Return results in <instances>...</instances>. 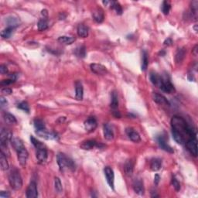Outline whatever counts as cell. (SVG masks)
<instances>
[{
  "label": "cell",
  "instance_id": "6da1fadb",
  "mask_svg": "<svg viewBox=\"0 0 198 198\" xmlns=\"http://www.w3.org/2000/svg\"><path fill=\"white\" fill-rule=\"evenodd\" d=\"M171 127H172V130L177 132L180 135H182L184 138L186 135L190 138L196 137L197 135L196 131L187 124L185 119L180 116L175 115L171 119Z\"/></svg>",
  "mask_w": 198,
  "mask_h": 198
},
{
  "label": "cell",
  "instance_id": "7a4b0ae2",
  "mask_svg": "<svg viewBox=\"0 0 198 198\" xmlns=\"http://www.w3.org/2000/svg\"><path fill=\"white\" fill-rule=\"evenodd\" d=\"M57 162H58V167L61 172H64L66 169H70V171L74 172L76 169V166L74 161L69 157H67L63 152H59L57 156Z\"/></svg>",
  "mask_w": 198,
  "mask_h": 198
},
{
  "label": "cell",
  "instance_id": "3957f363",
  "mask_svg": "<svg viewBox=\"0 0 198 198\" xmlns=\"http://www.w3.org/2000/svg\"><path fill=\"white\" fill-rule=\"evenodd\" d=\"M9 183L11 187L15 190H19L23 187V179L19 169L13 167L9 173Z\"/></svg>",
  "mask_w": 198,
  "mask_h": 198
},
{
  "label": "cell",
  "instance_id": "277c9868",
  "mask_svg": "<svg viewBox=\"0 0 198 198\" xmlns=\"http://www.w3.org/2000/svg\"><path fill=\"white\" fill-rule=\"evenodd\" d=\"M161 77H162V83H161L159 88H160L162 91L168 94H171L172 92L175 91V88H174L172 82H171L168 74H166L165 75Z\"/></svg>",
  "mask_w": 198,
  "mask_h": 198
},
{
  "label": "cell",
  "instance_id": "5b68a950",
  "mask_svg": "<svg viewBox=\"0 0 198 198\" xmlns=\"http://www.w3.org/2000/svg\"><path fill=\"white\" fill-rule=\"evenodd\" d=\"M13 139V133L5 128H2L0 132V145L1 146H7L8 142H10Z\"/></svg>",
  "mask_w": 198,
  "mask_h": 198
},
{
  "label": "cell",
  "instance_id": "8992f818",
  "mask_svg": "<svg viewBox=\"0 0 198 198\" xmlns=\"http://www.w3.org/2000/svg\"><path fill=\"white\" fill-rule=\"evenodd\" d=\"M16 153H17V158L18 161H19V164L21 167H25L26 166V162H27L28 157H29V153H28V151L26 150V149L25 148V146L22 147L16 151Z\"/></svg>",
  "mask_w": 198,
  "mask_h": 198
},
{
  "label": "cell",
  "instance_id": "52a82bcc",
  "mask_svg": "<svg viewBox=\"0 0 198 198\" xmlns=\"http://www.w3.org/2000/svg\"><path fill=\"white\" fill-rule=\"evenodd\" d=\"M104 173H105V178L109 187L114 190L115 189V174H114L113 169L110 167H105L104 168Z\"/></svg>",
  "mask_w": 198,
  "mask_h": 198
},
{
  "label": "cell",
  "instance_id": "ba28073f",
  "mask_svg": "<svg viewBox=\"0 0 198 198\" xmlns=\"http://www.w3.org/2000/svg\"><path fill=\"white\" fill-rule=\"evenodd\" d=\"M186 147L187 150L189 151L190 153L194 157L197 156V140L196 137L190 138L186 142Z\"/></svg>",
  "mask_w": 198,
  "mask_h": 198
},
{
  "label": "cell",
  "instance_id": "9c48e42d",
  "mask_svg": "<svg viewBox=\"0 0 198 198\" xmlns=\"http://www.w3.org/2000/svg\"><path fill=\"white\" fill-rule=\"evenodd\" d=\"M36 157L39 163L44 164L45 162H47V157H48V153H47V148L45 146L36 149Z\"/></svg>",
  "mask_w": 198,
  "mask_h": 198
},
{
  "label": "cell",
  "instance_id": "30bf717a",
  "mask_svg": "<svg viewBox=\"0 0 198 198\" xmlns=\"http://www.w3.org/2000/svg\"><path fill=\"white\" fill-rule=\"evenodd\" d=\"M132 187L134 191L139 195H143L145 193V187H144L143 180L140 177H136L132 183Z\"/></svg>",
  "mask_w": 198,
  "mask_h": 198
},
{
  "label": "cell",
  "instance_id": "8fae6325",
  "mask_svg": "<svg viewBox=\"0 0 198 198\" xmlns=\"http://www.w3.org/2000/svg\"><path fill=\"white\" fill-rule=\"evenodd\" d=\"M157 142H158L159 146L160 147L162 150L166 151V152H170V153H173L174 152L173 149H172V147L169 146L168 145V143L167 142V138H166V135H162L161 134L160 135H159L157 137Z\"/></svg>",
  "mask_w": 198,
  "mask_h": 198
},
{
  "label": "cell",
  "instance_id": "7c38bea8",
  "mask_svg": "<svg viewBox=\"0 0 198 198\" xmlns=\"http://www.w3.org/2000/svg\"><path fill=\"white\" fill-rule=\"evenodd\" d=\"M26 197L27 198H37L38 190L35 181H31L26 189Z\"/></svg>",
  "mask_w": 198,
  "mask_h": 198
},
{
  "label": "cell",
  "instance_id": "4fadbf2b",
  "mask_svg": "<svg viewBox=\"0 0 198 198\" xmlns=\"http://www.w3.org/2000/svg\"><path fill=\"white\" fill-rule=\"evenodd\" d=\"M152 97L154 102H155L156 103L159 104V105H166V106H169V105H170V103H169V101L167 100V98H166L165 96H163L162 95H161V94L157 93V92H153L152 95Z\"/></svg>",
  "mask_w": 198,
  "mask_h": 198
},
{
  "label": "cell",
  "instance_id": "5bb4252c",
  "mask_svg": "<svg viewBox=\"0 0 198 198\" xmlns=\"http://www.w3.org/2000/svg\"><path fill=\"white\" fill-rule=\"evenodd\" d=\"M90 68L92 72L98 75H104L108 72L107 68L100 63H91Z\"/></svg>",
  "mask_w": 198,
  "mask_h": 198
},
{
  "label": "cell",
  "instance_id": "9a60e30c",
  "mask_svg": "<svg viewBox=\"0 0 198 198\" xmlns=\"http://www.w3.org/2000/svg\"><path fill=\"white\" fill-rule=\"evenodd\" d=\"M97 125L98 124H97V121L95 117H89L85 122V128L86 131L89 132L95 131V129L97 128Z\"/></svg>",
  "mask_w": 198,
  "mask_h": 198
},
{
  "label": "cell",
  "instance_id": "2e32d148",
  "mask_svg": "<svg viewBox=\"0 0 198 198\" xmlns=\"http://www.w3.org/2000/svg\"><path fill=\"white\" fill-rule=\"evenodd\" d=\"M36 135H39L40 137L44 138L46 139H58V135L53 132H49L47 131V129H41V130H36Z\"/></svg>",
  "mask_w": 198,
  "mask_h": 198
},
{
  "label": "cell",
  "instance_id": "e0dca14e",
  "mask_svg": "<svg viewBox=\"0 0 198 198\" xmlns=\"http://www.w3.org/2000/svg\"><path fill=\"white\" fill-rule=\"evenodd\" d=\"M101 145L102 144L98 143L95 140H87L82 142V144L80 145V148L82 149H85V150H91V149H94L95 147L100 148Z\"/></svg>",
  "mask_w": 198,
  "mask_h": 198
},
{
  "label": "cell",
  "instance_id": "ac0fdd59",
  "mask_svg": "<svg viewBox=\"0 0 198 198\" xmlns=\"http://www.w3.org/2000/svg\"><path fill=\"white\" fill-rule=\"evenodd\" d=\"M92 17H93L94 20L98 23H102L104 21V19H105L103 10L100 9V8L94 9L93 12H92Z\"/></svg>",
  "mask_w": 198,
  "mask_h": 198
},
{
  "label": "cell",
  "instance_id": "d6986e66",
  "mask_svg": "<svg viewBox=\"0 0 198 198\" xmlns=\"http://www.w3.org/2000/svg\"><path fill=\"white\" fill-rule=\"evenodd\" d=\"M75 98L78 101L83 100L84 98V88L81 82L78 80L75 83Z\"/></svg>",
  "mask_w": 198,
  "mask_h": 198
},
{
  "label": "cell",
  "instance_id": "ffe728a7",
  "mask_svg": "<svg viewBox=\"0 0 198 198\" xmlns=\"http://www.w3.org/2000/svg\"><path fill=\"white\" fill-rule=\"evenodd\" d=\"M103 132H104V137L107 140L111 141L114 139V132L112 129V126L108 123L105 124L103 126Z\"/></svg>",
  "mask_w": 198,
  "mask_h": 198
},
{
  "label": "cell",
  "instance_id": "44dd1931",
  "mask_svg": "<svg viewBox=\"0 0 198 198\" xmlns=\"http://www.w3.org/2000/svg\"><path fill=\"white\" fill-rule=\"evenodd\" d=\"M126 134L128 135L129 138L134 142H139L141 141V137L139 135V134L136 131L134 130L132 128H127L126 130Z\"/></svg>",
  "mask_w": 198,
  "mask_h": 198
},
{
  "label": "cell",
  "instance_id": "7402d4cb",
  "mask_svg": "<svg viewBox=\"0 0 198 198\" xmlns=\"http://www.w3.org/2000/svg\"><path fill=\"white\" fill-rule=\"evenodd\" d=\"M149 79H150L152 85L158 87L159 88L161 83H162V77L159 74H157V72H151L150 74H149Z\"/></svg>",
  "mask_w": 198,
  "mask_h": 198
},
{
  "label": "cell",
  "instance_id": "603a6c76",
  "mask_svg": "<svg viewBox=\"0 0 198 198\" xmlns=\"http://www.w3.org/2000/svg\"><path fill=\"white\" fill-rule=\"evenodd\" d=\"M150 169L154 172L159 171L162 167V159L159 158H152L149 163Z\"/></svg>",
  "mask_w": 198,
  "mask_h": 198
},
{
  "label": "cell",
  "instance_id": "cb8c5ba5",
  "mask_svg": "<svg viewBox=\"0 0 198 198\" xmlns=\"http://www.w3.org/2000/svg\"><path fill=\"white\" fill-rule=\"evenodd\" d=\"M134 170V162L132 159H129L125 162V165H124V171H125V174L128 177H131L133 173Z\"/></svg>",
  "mask_w": 198,
  "mask_h": 198
},
{
  "label": "cell",
  "instance_id": "d4e9b609",
  "mask_svg": "<svg viewBox=\"0 0 198 198\" xmlns=\"http://www.w3.org/2000/svg\"><path fill=\"white\" fill-rule=\"evenodd\" d=\"M77 32H78V35L80 37L86 38L88 36V28L84 24H79L77 28Z\"/></svg>",
  "mask_w": 198,
  "mask_h": 198
},
{
  "label": "cell",
  "instance_id": "484cf974",
  "mask_svg": "<svg viewBox=\"0 0 198 198\" xmlns=\"http://www.w3.org/2000/svg\"><path fill=\"white\" fill-rule=\"evenodd\" d=\"M3 119H4L5 122L6 124H9V125H15V124L17 123L16 117L12 114L9 113V112H4L3 113Z\"/></svg>",
  "mask_w": 198,
  "mask_h": 198
},
{
  "label": "cell",
  "instance_id": "4316f807",
  "mask_svg": "<svg viewBox=\"0 0 198 198\" xmlns=\"http://www.w3.org/2000/svg\"><path fill=\"white\" fill-rule=\"evenodd\" d=\"M186 52H187V50L184 47L179 48V49L177 50V53H176L175 55V61L177 62V63H180V62L183 61V60L185 58Z\"/></svg>",
  "mask_w": 198,
  "mask_h": 198
},
{
  "label": "cell",
  "instance_id": "83f0119b",
  "mask_svg": "<svg viewBox=\"0 0 198 198\" xmlns=\"http://www.w3.org/2000/svg\"><path fill=\"white\" fill-rule=\"evenodd\" d=\"M118 107V95H117L116 91L112 92L111 95V108L112 110H117Z\"/></svg>",
  "mask_w": 198,
  "mask_h": 198
},
{
  "label": "cell",
  "instance_id": "f1b7e54d",
  "mask_svg": "<svg viewBox=\"0 0 198 198\" xmlns=\"http://www.w3.org/2000/svg\"><path fill=\"white\" fill-rule=\"evenodd\" d=\"M75 37L73 36H61L58 38V42L66 45H70L75 41Z\"/></svg>",
  "mask_w": 198,
  "mask_h": 198
},
{
  "label": "cell",
  "instance_id": "f546056e",
  "mask_svg": "<svg viewBox=\"0 0 198 198\" xmlns=\"http://www.w3.org/2000/svg\"><path fill=\"white\" fill-rule=\"evenodd\" d=\"M16 27H13V26H7L6 28H5L3 31L1 32V36L3 39H9L10 36H12V34L14 32Z\"/></svg>",
  "mask_w": 198,
  "mask_h": 198
},
{
  "label": "cell",
  "instance_id": "4dcf8cb0",
  "mask_svg": "<svg viewBox=\"0 0 198 198\" xmlns=\"http://www.w3.org/2000/svg\"><path fill=\"white\" fill-rule=\"evenodd\" d=\"M0 167H1L2 170L3 171L7 170L9 169V163L6 159V156L2 152L0 153Z\"/></svg>",
  "mask_w": 198,
  "mask_h": 198
},
{
  "label": "cell",
  "instance_id": "1f68e13d",
  "mask_svg": "<svg viewBox=\"0 0 198 198\" xmlns=\"http://www.w3.org/2000/svg\"><path fill=\"white\" fill-rule=\"evenodd\" d=\"M10 142L12 144V146L13 147V149L16 151L24 146L23 141L19 138H13L11 139V141H10Z\"/></svg>",
  "mask_w": 198,
  "mask_h": 198
},
{
  "label": "cell",
  "instance_id": "d6a6232c",
  "mask_svg": "<svg viewBox=\"0 0 198 198\" xmlns=\"http://www.w3.org/2000/svg\"><path fill=\"white\" fill-rule=\"evenodd\" d=\"M109 4H110V7L111 9L115 10V12H116V13L118 15H122V6H121V5L119 4V3H118V2H114V1H110V3H109Z\"/></svg>",
  "mask_w": 198,
  "mask_h": 198
},
{
  "label": "cell",
  "instance_id": "836d02e7",
  "mask_svg": "<svg viewBox=\"0 0 198 198\" xmlns=\"http://www.w3.org/2000/svg\"><path fill=\"white\" fill-rule=\"evenodd\" d=\"M172 134H173V137L174 140L177 142L178 144H180V145H183V144L185 142V138L182 135L178 133L176 131L172 130Z\"/></svg>",
  "mask_w": 198,
  "mask_h": 198
},
{
  "label": "cell",
  "instance_id": "e575fe53",
  "mask_svg": "<svg viewBox=\"0 0 198 198\" xmlns=\"http://www.w3.org/2000/svg\"><path fill=\"white\" fill-rule=\"evenodd\" d=\"M149 63L148 53L146 50H143L142 52V70H146L147 69Z\"/></svg>",
  "mask_w": 198,
  "mask_h": 198
},
{
  "label": "cell",
  "instance_id": "d590c367",
  "mask_svg": "<svg viewBox=\"0 0 198 198\" xmlns=\"http://www.w3.org/2000/svg\"><path fill=\"white\" fill-rule=\"evenodd\" d=\"M38 30L39 31H43V30H46L48 28V22L47 19L46 18H43V19H40L38 22Z\"/></svg>",
  "mask_w": 198,
  "mask_h": 198
},
{
  "label": "cell",
  "instance_id": "8d00e7d4",
  "mask_svg": "<svg viewBox=\"0 0 198 198\" xmlns=\"http://www.w3.org/2000/svg\"><path fill=\"white\" fill-rule=\"evenodd\" d=\"M75 54L77 55V57L80 58H84L86 56V48L85 46H80L79 47L76 48L74 50Z\"/></svg>",
  "mask_w": 198,
  "mask_h": 198
},
{
  "label": "cell",
  "instance_id": "74e56055",
  "mask_svg": "<svg viewBox=\"0 0 198 198\" xmlns=\"http://www.w3.org/2000/svg\"><path fill=\"white\" fill-rule=\"evenodd\" d=\"M7 23H8V26H13V27H17L19 25V18L16 17H9L7 19Z\"/></svg>",
  "mask_w": 198,
  "mask_h": 198
},
{
  "label": "cell",
  "instance_id": "f35d334b",
  "mask_svg": "<svg viewBox=\"0 0 198 198\" xmlns=\"http://www.w3.org/2000/svg\"><path fill=\"white\" fill-rule=\"evenodd\" d=\"M54 187H55V190L58 194H61L62 191H63V187H62V184L61 181L59 177H56L54 178Z\"/></svg>",
  "mask_w": 198,
  "mask_h": 198
},
{
  "label": "cell",
  "instance_id": "ab89813d",
  "mask_svg": "<svg viewBox=\"0 0 198 198\" xmlns=\"http://www.w3.org/2000/svg\"><path fill=\"white\" fill-rule=\"evenodd\" d=\"M34 124V127L36 128V130H41V129H45L46 126H45V123L43 120L39 118H36L33 122Z\"/></svg>",
  "mask_w": 198,
  "mask_h": 198
},
{
  "label": "cell",
  "instance_id": "60d3db41",
  "mask_svg": "<svg viewBox=\"0 0 198 198\" xmlns=\"http://www.w3.org/2000/svg\"><path fill=\"white\" fill-rule=\"evenodd\" d=\"M170 4L169 2L164 1L162 4V12L163 13L164 15H168L170 10Z\"/></svg>",
  "mask_w": 198,
  "mask_h": 198
},
{
  "label": "cell",
  "instance_id": "b9f144b4",
  "mask_svg": "<svg viewBox=\"0 0 198 198\" xmlns=\"http://www.w3.org/2000/svg\"><path fill=\"white\" fill-rule=\"evenodd\" d=\"M30 141H31L32 144L34 146V147L36 149L40 148V147L43 146H44V144H43V142H41L40 141L38 140V139H36L34 136H33V135L30 136Z\"/></svg>",
  "mask_w": 198,
  "mask_h": 198
},
{
  "label": "cell",
  "instance_id": "7bdbcfd3",
  "mask_svg": "<svg viewBox=\"0 0 198 198\" xmlns=\"http://www.w3.org/2000/svg\"><path fill=\"white\" fill-rule=\"evenodd\" d=\"M198 2L197 1H193L191 3V13H192V16L197 18V10H198Z\"/></svg>",
  "mask_w": 198,
  "mask_h": 198
},
{
  "label": "cell",
  "instance_id": "ee69618b",
  "mask_svg": "<svg viewBox=\"0 0 198 198\" xmlns=\"http://www.w3.org/2000/svg\"><path fill=\"white\" fill-rule=\"evenodd\" d=\"M18 108L21 109V110L24 111L26 113H30V106L26 102H22L18 105Z\"/></svg>",
  "mask_w": 198,
  "mask_h": 198
},
{
  "label": "cell",
  "instance_id": "f6af8a7d",
  "mask_svg": "<svg viewBox=\"0 0 198 198\" xmlns=\"http://www.w3.org/2000/svg\"><path fill=\"white\" fill-rule=\"evenodd\" d=\"M171 182H172V185L174 187V189H175V190L179 191V190H180V184H179L178 179L176 178L175 176H173Z\"/></svg>",
  "mask_w": 198,
  "mask_h": 198
},
{
  "label": "cell",
  "instance_id": "bcb514c9",
  "mask_svg": "<svg viewBox=\"0 0 198 198\" xmlns=\"http://www.w3.org/2000/svg\"><path fill=\"white\" fill-rule=\"evenodd\" d=\"M1 93L3 94V95H10L13 93V90H12L11 88H7V87H5V88H2Z\"/></svg>",
  "mask_w": 198,
  "mask_h": 198
},
{
  "label": "cell",
  "instance_id": "7dc6e473",
  "mask_svg": "<svg viewBox=\"0 0 198 198\" xmlns=\"http://www.w3.org/2000/svg\"><path fill=\"white\" fill-rule=\"evenodd\" d=\"M14 82H15V80L11 79V78H9V79H7V80H2L1 85L2 86H7V85H11V84L14 83Z\"/></svg>",
  "mask_w": 198,
  "mask_h": 198
},
{
  "label": "cell",
  "instance_id": "c3c4849f",
  "mask_svg": "<svg viewBox=\"0 0 198 198\" xmlns=\"http://www.w3.org/2000/svg\"><path fill=\"white\" fill-rule=\"evenodd\" d=\"M8 102L7 101H6V99H5V98L3 96H1L0 97V105H1V108H4V107H6V105H7Z\"/></svg>",
  "mask_w": 198,
  "mask_h": 198
},
{
  "label": "cell",
  "instance_id": "681fc988",
  "mask_svg": "<svg viewBox=\"0 0 198 198\" xmlns=\"http://www.w3.org/2000/svg\"><path fill=\"white\" fill-rule=\"evenodd\" d=\"M0 73H1L2 74H6L8 73V68L6 65L2 64L1 66H0Z\"/></svg>",
  "mask_w": 198,
  "mask_h": 198
},
{
  "label": "cell",
  "instance_id": "f907efd6",
  "mask_svg": "<svg viewBox=\"0 0 198 198\" xmlns=\"http://www.w3.org/2000/svg\"><path fill=\"white\" fill-rule=\"evenodd\" d=\"M10 197V194L8 191H2L0 193V197L1 198H8Z\"/></svg>",
  "mask_w": 198,
  "mask_h": 198
},
{
  "label": "cell",
  "instance_id": "816d5d0a",
  "mask_svg": "<svg viewBox=\"0 0 198 198\" xmlns=\"http://www.w3.org/2000/svg\"><path fill=\"white\" fill-rule=\"evenodd\" d=\"M112 114H113L114 116L117 118H121V114L120 112H118V110H112Z\"/></svg>",
  "mask_w": 198,
  "mask_h": 198
},
{
  "label": "cell",
  "instance_id": "f5cc1de1",
  "mask_svg": "<svg viewBox=\"0 0 198 198\" xmlns=\"http://www.w3.org/2000/svg\"><path fill=\"white\" fill-rule=\"evenodd\" d=\"M159 181H160V177H159V174H156L155 177H154V184L156 185H158Z\"/></svg>",
  "mask_w": 198,
  "mask_h": 198
},
{
  "label": "cell",
  "instance_id": "db71d44e",
  "mask_svg": "<svg viewBox=\"0 0 198 198\" xmlns=\"http://www.w3.org/2000/svg\"><path fill=\"white\" fill-rule=\"evenodd\" d=\"M164 45H166V46H170V45H172L173 43V40L171 38H167V40L164 41Z\"/></svg>",
  "mask_w": 198,
  "mask_h": 198
},
{
  "label": "cell",
  "instance_id": "11a10c76",
  "mask_svg": "<svg viewBox=\"0 0 198 198\" xmlns=\"http://www.w3.org/2000/svg\"><path fill=\"white\" fill-rule=\"evenodd\" d=\"M197 49H198V46L197 45H196V46L194 47V49H193V50H192L193 54H194L195 57L197 56V50H198Z\"/></svg>",
  "mask_w": 198,
  "mask_h": 198
},
{
  "label": "cell",
  "instance_id": "9f6ffc18",
  "mask_svg": "<svg viewBox=\"0 0 198 198\" xmlns=\"http://www.w3.org/2000/svg\"><path fill=\"white\" fill-rule=\"evenodd\" d=\"M41 14L43 16V18L47 17V16H48V12H47V9H43V10H42V11H41Z\"/></svg>",
  "mask_w": 198,
  "mask_h": 198
},
{
  "label": "cell",
  "instance_id": "6f0895ef",
  "mask_svg": "<svg viewBox=\"0 0 198 198\" xmlns=\"http://www.w3.org/2000/svg\"><path fill=\"white\" fill-rule=\"evenodd\" d=\"M151 197H158L159 195L158 194H157V193L156 192H152V195H151Z\"/></svg>",
  "mask_w": 198,
  "mask_h": 198
},
{
  "label": "cell",
  "instance_id": "680465c9",
  "mask_svg": "<svg viewBox=\"0 0 198 198\" xmlns=\"http://www.w3.org/2000/svg\"><path fill=\"white\" fill-rule=\"evenodd\" d=\"M165 53H166V52L164 51V50H162V52H160V53H159V54H160L161 56H164V55H165Z\"/></svg>",
  "mask_w": 198,
  "mask_h": 198
},
{
  "label": "cell",
  "instance_id": "91938a15",
  "mask_svg": "<svg viewBox=\"0 0 198 198\" xmlns=\"http://www.w3.org/2000/svg\"><path fill=\"white\" fill-rule=\"evenodd\" d=\"M194 30H195L196 33H197V25L196 24L195 26H194Z\"/></svg>",
  "mask_w": 198,
  "mask_h": 198
}]
</instances>
